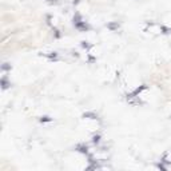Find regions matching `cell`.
Masks as SVG:
<instances>
[{
  "label": "cell",
  "instance_id": "obj_5",
  "mask_svg": "<svg viewBox=\"0 0 171 171\" xmlns=\"http://www.w3.org/2000/svg\"><path fill=\"white\" fill-rule=\"evenodd\" d=\"M107 27L110 29H118V28H119V24H118V23H114V24H108Z\"/></svg>",
  "mask_w": 171,
  "mask_h": 171
},
{
  "label": "cell",
  "instance_id": "obj_1",
  "mask_svg": "<svg viewBox=\"0 0 171 171\" xmlns=\"http://www.w3.org/2000/svg\"><path fill=\"white\" fill-rule=\"evenodd\" d=\"M74 26H75V28H78L79 31H87V29H90V26H88L86 21L82 20L80 15H78V14H76V16L74 17Z\"/></svg>",
  "mask_w": 171,
  "mask_h": 171
},
{
  "label": "cell",
  "instance_id": "obj_6",
  "mask_svg": "<svg viewBox=\"0 0 171 171\" xmlns=\"http://www.w3.org/2000/svg\"><path fill=\"white\" fill-rule=\"evenodd\" d=\"M92 142L95 143V144H98V143L100 142V136H99V135H95V136L92 138Z\"/></svg>",
  "mask_w": 171,
  "mask_h": 171
},
{
  "label": "cell",
  "instance_id": "obj_7",
  "mask_svg": "<svg viewBox=\"0 0 171 171\" xmlns=\"http://www.w3.org/2000/svg\"><path fill=\"white\" fill-rule=\"evenodd\" d=\"M82 47H83V48H87V50H88V48H91L92 45H91V44H88V42H82Z\"/></svg>",
  "mask_w": 171,
  "mask_h": 171
},
{
  "label": "cell",
  "instance_id": "obj_3",
  "mask_svg": "<svg viewBox=\"0 0 171 171\" xmlns=\"http://www.w3.org/2000/svg\"><path fill=\"white\" fill-rule=\"evenodd\" d=\"M76 150L80 151V152H83V154H88V149H87V146H84V144H79L78 147H76Z\"/></svg>",
  "mask_w": 171,
  "mask_h": 171
},
{
  "label": "cell",
  "instance_id": "obj_2",
  "mask_svg": "<svg viewBox=\"0 0 171 171\" xmlns=\"http://www.w3.org/2000/svg\"><path fill=\"white\" fill-rule=\"evenodd\" d=\"M9 86H11V83L8 82V79L7 78H2V88L3 90H7Z\"/></svg>",
  "mask_w": 171,
  "mask_h": 171
},
{
  "label": "cell",
  "instance_id": "obj_9",
  "mask_svg": "<svg viewBox=\"0 0 171 171\" xmlns=\"http://www.w3.org/2000/svg\"><path fill=\"white\" fill-rule=\"evenodd\" d=\"M2 68H3V70H11V66H8V63H5Z\"/></svg>",
  "mask_w": 171,
  "mask_h": 171
},
{
  "label": "cell",
  "instance_id": "obj_8",
  "mask_svg": "<svg viewBox=\"0 0 171 171\" xmlns=\"http://www.w3.org/2000/svg\"><path fill=\"white\" fill-rule=\"evenodd\" d=\"M51 120H52V119H51V118H48V116H43L42 119H40V122H42V123H43V122H51Z\"/></svg>",
  "mask_w": 171,
  "mask_h": 171
},
{
  "label": "cell",
  "instance_id": "obj_4",
  "mask_svg": "<svg viewBox=\"0 0 171 171\" xmlns=\"http://www.w3.org/2000/svg\"><path fill=\"white\" fill-rule=\"evenodd\" d=\"M43 56H47L48 59H51V60H54V59H56V58H58L56 52H50V54H43Z\"/></svg>",
  "mask_w": 171,
  "mask_h": 171
}]
</instances>
